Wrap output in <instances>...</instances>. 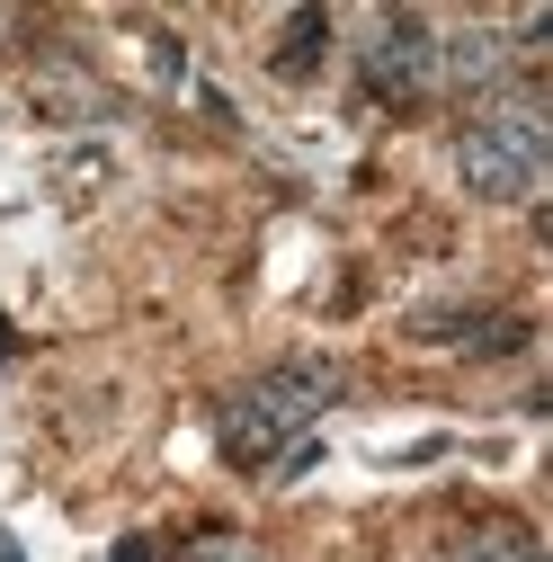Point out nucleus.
I'll list each match as a JSON object with an SVG mask.
<instances>
[{"instance_id":"1","label":"nucleus","mask_w":553,"mask_h":562,"mask_svg":"<svg viewBox=\"0 0 553 562\" xmlns=\"http://www.w3.org/2000/svg\"><path fill=\"white\" fill-rule=\"evenodd\" d=\"M349 393V375H339L330 358H286V367H268L259 384H241L215 419V447L233 473H276V464H295L304 456V429Z\"/></svg>"},{"instance_id":"5","label":"nucleus","mask_w":553,"mask_h":562,"mask_svg":"<svg viewBox=\"0 0 553 562\" xmlns=\"http://www.w3.org/2000/svg\"><path fill=\"white\" fill-rule=\"evenodd\" d=\"M321 54H330V10H295L268 63H276V81H313V72H321Z\"/></svg>"},{"instance_id":"3","label":"nucleus","mask_w":553,"mask_h":562,"mask_svg":"<svg viewBox=\"0 0 553 562\" xmlns=\"http://www.w3.org/2000/svg\"><path fill=\"white\" fill-rule=\"evenodd\" d=\"M358 81L384 108H420L438 90V27L420 10H384L375 36H366V54H358Z\"/></svg>"},{"instance_id":"7","label":"nucleus","mask_w":553,"mask_h":562,"mask_svg":"<svg viewBox=\"0 0 553 562\" xmlns=\"http://www.w3.org/2000/svg\"><path fill=\"white\" fill-rule=\"evenodd\" d=\"M108 179V153H81V161H63V188H72V215H81V196Z\"/></svg>"},{"instance_id":"2","label":"nucleus","mask_w":553,"mask_h":562,"mask_svg":"<svg viewBox=\"0 0 553 562\" xmlns=\"http://www.w3.org/2000/svg\"><path fill=\"white\" fill-rule=\"evenodd\" d=\"M544 161H553V125L535 99H482L455 134V179L482 196V205H518L544 188Z\"/></svg>"},{"instance_id":"9","label":"nucleus","mask_w":553,"mask_h":562,"mask_svg":"<svg viewBox=\"0 0 553 562\" xmlns=\"http://www.w3.org/2000/svg\"><path fill=\"white\" fill-rule=\"evenodd\" d=\"M0 358H10V330H0Z\"/></svg>"},{"instance_id":"6","label":"nucleus","mask_w":553,"mask_h":562,"mask_svg":"<svg viewBox=\"0 0 553 562\" xmlns=\"http://www.w3.org/2000/svg\"><path fill=\"white\" fill-rule=\"evenodd\" d=\"M447 562H544V553H535L527 527H492L482 544H464V553H447Z\"/></svg>"},{"instance_id":"8","label":"nucleus","mask_w":553,"mask_h":562,"mask_svg":"<svg viewBox=\"0 0 553 562\" xmlns=\"http://www.w3.org/2000/svg\"><path fill=\"white\" fill-rule=\"evenodd\" d=\"M179 562H259V553H250V544H233V536H205V544H188Z\"/></svg>"},{"instance_id":"4","label":"nucleus","mask_w":553,"mask_h":562,"mask_svg":"<svg viewBox=\"0 0 553 562\" xmlns=\"http://www.w3.org/2000/svg\"><path fill=\"white\" fill-rule=\"evenodd\" d=\"M410 348H438V358H518L527 348V313H500V304H429L402 322Z\"/></svg>"}]
</instances>
